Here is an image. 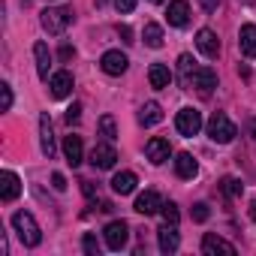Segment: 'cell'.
<instances>
[{
	"instance_id": "6da1fadb",
	"label": "cell",
	"mask_w": 256,
	"mask_h": 256,
	"mask_svg": "<svg viewBox=\"0 0 256 256\" xmlns=\"http://www.w3.org/2000/svg\"><path fill=\"white\" fill-rule=\"evenodd\" d=\"M12 229L18 232V238H22L24 247H40L42 232H40V223L34 220L30 211H16V214H12Z\"/></svg>"
},
{
	"instance_id": "3957f363",
	"label": "cell",
	"mask_w": 256,
	"mask_h": 256,
	"mask_svg": "<svg viewBox=\"0 0 256 256\" xmlns=\"http://www.w3.org/2000/svg\"><path fill=\"white\" fill-rule=\"evenodd\" d=\"M235 136H238L235 124H232L223 112H214V114L208 118V139H211V142H217V145H229Z\"/></svg>"
},
{
	"instance_id": "d590c367",
	"label": "cell",
	"mask_w": 256,
	"mask_h": 256,
	"mask_svg": "<svg viewBox=\"0 0 256 256\" xmlns=\"http://www.w3.org/2000/svg\"><path fill=\"white\" fill-rule=\"evenodd\" d=\"M52 184H54V190H66V178H64L60 172H54V175H52Z\"/></svg>"
},
{
	"instance_id": "484cf974",
	"label": "cell",
	"mask_w": 256,
	"mask_h": 256,
	"mask_svg": "<svg viewBox=\"0 0 256 256\" xmlns=\"http://www.w3.org/2000/svg\"><path fill=\"white\" fill-rule=\"evenodd\" d=\"M100 133L106 136V142H114L118 139V126H114V118L112 114H102L100 118Z\"/></svg>"
},
{
	"instance_id": "74e56055",
	"label": "cell",
	"mask_w": 256,
	"mask_h": 256,
	"mask_svg": "<svg viewBox=\"0 0 256 256\" xmlns=\"http://www.w3.org/2000/svg\"><path fill=\"white\" fill-rule=\"evenodd\" d=\"M72 58V46H60V60H70Z\"/></svg>"
},
{
	"instance_id": "b9f144b4",
	"label": "cell",
	"mask_w": 256,
	"mask_h": 256,
	"mask_svg": "<svg viewBox=\"0 0 256 256\" xmlns=\"http://www.w3.org/2000/svg\"><path fill=\"white\" fill-rule=\"evenodd\" d=\"M244 4H256V0H244Z\"/></svg>"
},
{
	"instance_id": "1f68e13d",
	"label": "cell",
	"mask_w": 256,
	"mask_h": 256,
	"mask_svg": "<svg viewBox=\"0 0 256 256\" xmlns=\"http://www.w3.org/2000/svg\"><path fill=\"white\" fill-rule=\"evenodd\" d=\"M0 94H4V112H10L12 108V88L4 82V84H0Z\"/></svg>"
},
{
	"instance_id": "8992f818",
	"label": "cell",
	"mask_w": 256,
	"mask_h": 256,
	"mask_svg": "<svg viewBox=\"0 0 256 256\" xmlns=\"http://www.w3.org/2000/svg\"><path fill=\"white\" fill-rule=\"evenodd\" d=\"M100 66H102V72H108V76H124L126 66H130V60H126L124 52L112 48V52H106V54L100 58Z\"/></svg>"
},
{
	"instance_id": "f35d334b",
	"label": "cell",
	"mask_w": 256,
	"mask_h": 256,
	"mask_svg": "<svg viewBox=\"0 0 256 256\" xmlns=\"http://www.w3.org/2000/svg\"><path fill=\"white\" fill-rule=\"evenodd\" d=\"M250 217H253V223H256V199L250 202Z\"/></svg>"
},
{
	"instance_id": "52a82bcc",
	"label": "cell",
	"mask_w": 256,
	"mask_h": 256,
	"mask_svg": "<svg viewBox=\"0 0 256 256\" xmlns=\"http://www.w3.org/2000/svg\"><path fill=\"white\" fill-rule=\"evenodd\" d=\"M187 88H196L202 94H211V88H217V72L211 66H196L193 76H190V82H187Z\"/></svg>"
},
{
	"instance_id": "e0dca14e",
	"label": "cell",
	"mask_w": 256,
	"mask_h": 256,
	"mask_svg": "<svg viewBox=\"0 0 256 256\" xmlns=\"http://www.w3.org/2000/svg\"><path fill=\"white\" fill-rule=\"evenodd\" d=\"M40 148H42V154H46L48 160H52L54 151H58V148H54V133H52V118H48V114L40 118Z\"/></svg>"
},
{
	"instance_id": "4fadbf2b",
	"label": "cell",
	"mask_w": 256,
	"mask_h": 256,
	"mask_svg": "<svg viewBox=\"0 0 256 256\" xmlns=\"http://www.w3.org/2000/svg\"><path fill=\"white\" fill-rule=\"evenodd\" d=\"M139 214H145V217H151V214H157L160 208H163V202H160V193L157 190H145V193H139L136 196V205H133Z\"/></svg>"
},
{
	"instance_id": "836d02e7",
	"label": "cell",
	"mask_w": 256,
	"mask_h": 256,
	"mask_svg": "<svg viewBox=\"0 0 256 256\" xmlns=\"http://www.w3.org/2000/svg\"><path fill=\"white\" fill-rule=\"evenodd\" d=\"M114 6H118V12H133L136 0H114Z\"/></svg>"
},
{
	"instance_id": "ab89813d",
	"label": "cell",
	"mask_w": 256,
	"mask_h": 256,
	"mask_svg": "<svg viewBox=\"0 0 256 256\" xmlns=\"http://www.w3.org/2000/svg\"><path fill=\"white\" fill-rule=\"evenodd\" d=\"M250 133H253V139H256V118L250 120Z\"/></svg>"
},
{
	"instance_id": "60d3db41",
	"label": "cell",
	"mask_w": 256,
	"mask_h": 256,
	"mask_svg": "<svg viewBox=\"0 0 256 256\" xmlns=\"http://www.w3.org/2000/svg\"><path fill=\"white\" fill-rule=\"evenodd\" d=\"M151 4H163V0H151Z\"/></svg>"
},
{
	"instance_id": "f1b7e54d",
	"label": "cell",
	"mask_w": 256,
	"mask_h": 256,
	"mask_svg": "<svg viewBox=\"0 0 256 256\" xmlns=\"http://www.w3.org/2000/svg\"><path fill=\"white\" fill-rule=\"evenodd\" d=\"M160 214H163V220H166V223H172V226H178V220H181V214H178V205H175V202H163Z\"/></svg>"
},
{
	"instance_id": "e575fe53",
	"label": "cell",
	"mask_w": 256,
	"mask_h": 256,
	"mask_svg": "<svg viewBox=\"0 0 256 256\" xmlns=\"http://www.w3.org/2000/svg\"><path fill=\"white\" fill-rule=\"evenodd\" d=\"M118 34H120V40H124L126 46H130V42H133V30H130V28H126V24H118Z\"/></svg>"
},
{
	"instance_id": "d6a6232c",
	"label": "cell",
	"mask_w": 256,
	"mask_h": 256,
	"mask_svg": "<svg viewBox=\"0 0 256 256\" xmlns=\"http://www.w3.org/2000/svg\"><path fill=\"white\" fill-rule=\"evenodd\" d=\"M78 118H82V106L72 102V106L66 108V124H78Z\"/></svg>"
},
{
	"instance_id": "83f0119b",
	"label": "cell",
	"mask_w": 256,
	"mask_h": 256,
	"mask_svg": "<svg viewBox=\"0 0 256 256\" xmlns=\"http://www.w3.org/2000/svg\"><path fill=\"white\" fill-rule=\"evenodd\" d=\"M193 64H196V60H193L190 54H181V58H178V70H181V84H184V88H187V82H190V76H193V70H196Z\"/></svg>"
},
{
	"instance_id": "ac0fdd59",
	"label": "cell",
	"mask_w": 256,
	"mask_h": 256,
	"mask_svg": "<svg viewBox=\"0 0 256 256\" xmlns=\"http://www.w3.org/2000/svg\"><path fill=\"white\" fill-rule=\"evenodd\" d=\"M18 193H22V181H18L16 172H4V175H0V199L12 202V199H18Z\"/></svg>"
},
{
	"instance_id": "ffe728a7",
	"label": "cell",
	"mask_w": 256,
	"mask_h": 256,
	"mask_svg": "<svg viewBox=\"0 0 256 256\" xmlns=\"http://www.w3.org/2000/svg\"><path fill=\"white\" fill-rule=\"evenodd\" d=\"M148 82H151V88H154V90L169 88V82H172L169 66H166V64H151V70H148Z\"/></svg>"
},
{
	"instance_id": "7a4b0ae2",
	"label": "cell",
	"mask_w": 256,
	"mask_h": 256,
	"mask_svg": "<svg viewBox=\"0 0 256 256\" xmlns=\"http://www.w3.org/2000/svg\"><path fill=\"white\" fill-rule=\"evenodd\" d=\"M40 22H42V30H48V34H64L66 28H70V22H72V6H48V10H42L40 12Z\"/></svg>"
},
{
	"instance_id": "2e32d148",
	"label": "cell",
	"mask_w": 256,
	"mask_h": 256,
	"mask_svg": "<svg viewBox=\"0 0 256 256\" xmlns=\"http://www.w3.org/2000/svg\"><path fill=\"white\" fill-rule=\"evenodd\" d=\"M157 244H160V253H175L181 247V235L172 223H166L160 232H157Z\"/></svg>"
},
{
	"instance_id": "603a6c76",
	"label": "cell",
	"mask_w": 256,
	"mask_h": 256,
	"mask_svg": "<svg viewBox=\"0 0 256 256\" xmlns=\"http://www.w3.org/2000/svg\"><path fill=\"white\" fill-rule=\"evenodd\" d=\"M160 120H163V108H160V102L151 100V102H145V106L139 108V124H142V126H157Z\"/></svg>"
},
{
	"instance_id": "277c9868",
	"label": "cell",
	"mask_w": 256,
	"mask_h": 256,
	"mask_svg": "<svg viewBox=\"0 0 256 256\" xmlns=\"http://www.w3.org/2000/svg\"><path fill=\"white\" fill-rule=\"evenodd\" d=\"M175 126H178V133L181 136H196L199 130H202V112L199 108H193V106H187V108H181L178 114H175Z\"/></svg>"
},
{
	"instance_id": "44dd1931",
	"label": "cell",
	"mask_w": 256,
	"mask_h": 256,
	"mask_svg": "<svg viewBox=\"0 0 256 256\" xmlns=\"http://www.w3.org/2000/svg\"><path fill=\"white\" fill-rule=\"evenodd\" d=\"M175 172H178V178H184V181H193L196 178V172H199V166H196V160H193V154H178L175 157Z\"/></svg>"
},
{
	"instance_id": "5b68a950",
	"label": "cell",
	"mask_w": 256,
	"mask_h": 256,
	"mask_svg": "<svg viewBox=\"0 0 256 256\" xmlns=\"http://www.w3.org/2000/svg\"><path fill=\"white\" fill-rule=\"evenodd\" d=\"M102 235H106V247L108 250H124L126 247V238H130V226H126L124 220H112L102 229Z\"/></svg>"
},
{
	"instance_id": "8fae6325",
	"label": "cell",
	"mask_w": 256,
	"mask_h": 256,
	"mask_svg": "<svg viewBox=\"0 0 256 256\" xmlns=\"http://www.w3.org/2000/svg\"><path fill=\"white\" fill-rule=\"evenodd\" d=\"M196 48L205 54V58H217L220 54V40H217V34L214 30H208V28H202L199 34H196Z\"/></svg>"
},
{
	"instance_id": "7c38bea8",
	"label": "cell",
	"mask_w": 256,
	"mask_h": 256,
	"mask_svg": "<svg viewBox=\"0 0 256 256\" xmlns=\"http://www.w3.org/2000/svg\"><path fill=\"white\" fill-rule=\"evenodd\" d=\"M166 22L172 28H187V22H190V4L187 0H172L169 10H166Z\"/></svg>"
},
{
	"instance_id": "4dcf8cb0",
	"label": "cell",
	"mask_w": 256,
	"mask_h": 256,
	"mask_svg": "<svg viewBox=\"0 0 256 256\" xmlns=\"http://www.w3.org/2000/svg\"><path fill=\"white\" fill-rule=\"evenodd\" d=\"M208 217H211L208 205H205V202H196V205H193V220H196V223H205Z\"/></svg>"
},
{
	"instance_id": "7402d4cb",
	"label": "cell",
	"mask_w": 256,
	"mask_h": 256,
	"mask_svg": "<svg viewBox=\"0 0 256 256\" xmlns=\"http://www.w3.org/2000/svg\"><path fill=\"white\" fill-rule=\"evenodd\" d=\"M34 58H36V72H40V78L48 82V70H52V52H48V46H46V42H36V46H34Z\"/></svg>"
},
{
	"instance_id": "9c48e42d",
	"label": "cell",
	"mask_w": 256,
	"mask_h": 256,
	"mask_svg": "<svg viewBox=\"0 0 256 256\" xmlns=\"http://www.w3.org/2000/svg\"><path fill=\"white\" fill-rule=\"evenodd\" d=\"M169 154H172V148H169V139H160V136L148 139V145H145V157H148L154 166L166 163V160H169Z\"/></svg>"
},
{
	"instance_id": "5bb4252c",
	"label": "cell",
	"mask_w": 256,
	"mask_h": 256,
	"mask_svg": "<svg viewBox=\"0 0 256 256\" xmlns=\"http://www.w3.org/2000/svg\"><path fill=\"white\" fill-rule=\"evenodd\" d=\"M48 88H52V96H54V100L70 96V94H72V72H66V70L54 72V76H52V82H48Z\"/></svg>"
},
{
	"instance_id": "9a60e30c",
	"label": "cell",
	"mask_w": 256,
	"mask_h": 256,
	"mask_svg": "<svg viewBox=\"0 0 256 256\" xmlns=\"http://www.w3.org/2000/svg\"><path fill=\"white\" fill-rule=\"evenodd\" d=\"M64 157H66V163L76 169V166H82V160H84V145H82V136H66L64 139Z\"/></svg>"
},
{
	"instance_id": "ba28073f",
	"label": "cell",
	"mask_w": 256,
	"mask_h": 256,
	"mask_svg": "<svg viewBox=\"0 0 256 256\" xmlns=\"http://www.w3.org/2000/svg\"><path fill=\"white\" fill-rule=\"evenodd\" d=\"M114 163H118V151H114L112 142H102L90 151V166L94 169H112Z\"/></svg>"
},
{
	"instance_id": "cb8c5ba5",
	"label": "cell",
	"mask_w": 256,
	"mask_h": 256,
	"mask_svg": "<svg viewBox=\"0 0 256 256\" xmlns=\"http://www.w3.org/2000/svg\"><path fill=\"white\" fill-rule=\"evenodd\" d=\"M136 184H139V181H136V175H133V172H118V175L112 178V190H114L118 196L133 193V190H136Z\"/></svg>"
},
{
	"instance_id": "8d00e7d4",
	"label": "cell",
	"mask_w": 256,
	"mask_h": 256,
	"mask_svg": "<svg viewBox=\"0 0 256 256\" xmlns=\"http://www.w3.org/2000/svg\"><path fill=\"white\" fill-rule=\"evenodd\" d=\"M199 4H202V10H205V12H214L220 0H199Z\"/></svg>"
},
{
	"instance_id": "4316f807",
	"label": "cell",
	"mask_w": 256,
	"mask_h": 256,
	"mask_svg": "<svg viewBox=\"0 0 256 256\" xmlns=\"http://www.w3.org/2000/svg\"><path fill=\"white\" fill-rule=\"evenodd\" d=\"M220 190L229 196V199H235V196H241V190H244V184L238 181V178H232V175H226L223 181H220Z\"/></svg>"
},
{
	"instance_id": "d4e9b609",
	"label": "cell",
	"mask_w": 256,
	"mask_h": 256,
	"mask_svg": "<svg viewBox=\"0 0 256 256\" xmlns=\"http://www.w3.org/2000/svg\"><path fill=\"white\" fill-rule=\"evenodd\" d=\"M142 36H145V46H151V48H160V46H163V28H160V24H154V22H148V24H145Z\"/></svg>"
},
{
	"instance_id": "d6986e66",
	"label": "cell",
	"mask_w": 256,
	"mask_h": 256,
	"mask_svg": "<svg viewBox=\"0 0 256 256\" xmlns=\"http://www.w3.org/2000/svg\"><path fill=\"white\" fill-rule=\"evenodd\" d=\"M238 46H241V54L244 58H256V24H241Z\"/></svg>"
},
{
	"instance_id": "f546056e",
	"label": "cell",
	"mask_w": 256,
	"mask_h": 256,
	"mask_svg": "<svg viewBox=\"0 0 256 256\" xmlns=\"http://www.w3.org/2000/svg\"><path fill=\"white\" fill-rule=\"evenodd\" d=\"M82 247H84V253H88V256H100V244H96V238H94L90 232L82 238Z\"/></svg>"
},
{
	"instance_id": "30bf717a",
	"label": "cell",
	"mask_w": 256,
	"mask_h": 256,
	"mask_svg": "<svg viewBox=\"0 0 256 256\" xmlns=\"http://www.w3.org/2000/svg\"><path fill=\"white\" fill-rule=\"evenodd\" d=\"M202 253L205 256H235V247L229 244V241H223L220 235H214V232H208L205 238H202Z\"/></svg>"
}]
</instances>
